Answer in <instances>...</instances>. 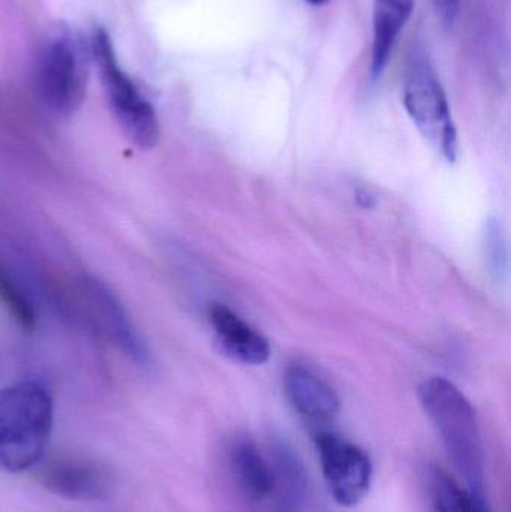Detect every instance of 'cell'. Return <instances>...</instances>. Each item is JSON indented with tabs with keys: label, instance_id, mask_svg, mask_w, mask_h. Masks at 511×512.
<instances>
[{
	"label": "cell",
	"instance_id": "4",
	"mask_svg": "<svg viewBox=\"0 0 511 512\" xmlns=\"http://www.w3.org/2000/svg\"><path fill=\"white\" fill-rule=\"evenodd\" d=\"M90 53L98 66L105 95L123 134L138 149H153L161 135L155 108L138 92L119 65L113 41L104 27L95 26L93 29Z\"/></svg>",
	"mask_w": 511,
	"mask_h": 512
},
{
	"label": "cell",
	"instance_id": "2",
	"mask_svg": "<svg viewBox=\"0 0 511 512\" xmlns=\"http://www.w3.org/2000/svg\"><path fill=\"white\" fill-rule=\"evenodd\" d=\"M53 418V397L44 385L21 382L0 388V469H32L47 450Z\"/></svg>",
	"mask_w": 511,
	"mask_h": 512
},
{
	"label": "cell",
	"instance_id": "13",
	"mask_svg": "<svg viewBox=\"0 0 511 512\" xmlns=\"http://www.w3.org/2000/svg\"><path fill=\"white\" fill-rule=\"evenodd\" d=\"M273 471H275V493L278 512H299L306 496V475L299 457L288 445L278 444L273 448Z\"/></svg>",
	"mask_w": 511,
	"mask_h": 512
},
{
	"label": "cell",
	"instance_id": "6",
	"mask_svg": "<svg viewBox=\"0 0 511 512\" xmlns=\"http://www.w3.org/2000/svg\"><path fill=\"white\" fill-rule=\"evenodd\" d=\"M33 477L47 492L69 501H108L116 492L117 478L107 463L84 454L45 456L33 466Z\"/></svg>",
	"mask_w": 511,
	"mask_h": 512
},
{
	"label": "cell",
	"instance_id": "11",
	"mask_svg": "<svg viewBox=\"0 0 511 512\" xmlns=\"http://www.w3.org/2000/svg\"><path fill=\"white\" fill-rule=\"evenodd\" d=\"M230 468L237 487L246 499L261 504L275 493V471L257 444L248 439L234 442L230 450Z\"/></svg>",
	"mask_w": 511,
	"mask_h": 512
},
{
	"label": "cell",
	"instance_id": "12",
	"mask_svg": "<svg viewBox=\"0 0 511 512\" xmlns=\"http://www.w3.org/2000/svg\"><path fill=\"white\" fill-rule=\"evenodd\" d=\"M90 292H92L96 304L101 309L102 318H104L108 330L113 334L114 342L119 345L123 354L128 355L137 366L147 369L150 366L149 349L144 345L141 337L138 336L137 330L132 325L131 319H129L128 313L125 312L120 301L98 282L92 283Z\"/></svg>",
	"mask_w": 511,
	"mask_h": 512
},
{
	"label": "cell",
	"instance_id": "18",
	"mask_svg": "<svg viewBox=\"0 0 511 512\" xmlns=\"http://www.w3.org/2000/svg\"><path fill=\"white\" fill-rule=\"evenodd\" d=\"M305 2L312 6H323L329 3L330 0H305Z\"/></svg>",
	"mask_w": 511,
	"mask_h": 512
},
{
	"label": "cell",
	"instance_id": "5",
	"mask_svg": "<svg viewBox=\"0 0 511 512\" xmlns=\"http://www.w3.org/2000/svg\"><path fill=\"white\" fill-rule=\"evenodd\" d=\"M404 107L423 137L449 162L458 158V131L449 99L429 63H417L404 83Z\"/></svg>",
	"mask_w": 511,
	"mask_h": 512
},
{
	"label": "cell",
	"instance_id": "8",
	"mask_svg": "<svg viewBox=\"0 0 511 512\" xmlns=\"http://www.w3.org/2000/svg\"><path fill=\"white\" fill-rule=\"evenodd\" d=\"M284 390L297 414L317 426L335 420L341 411L338 393L308 367H288Z\"/></svg>",
	"mask_w": 511,
	"mask_h": 512
},
{
	"label": "cell",
	"instance_id": "17",
	"mask_svg": "<svg viewBox=\"0 0 511 512\" xmlns=\"http://www.w3.org/2000/svg\"><path fill=\"white\" fill-rule=\"evenodd\" d=\"M461 3L462 0H443V3H441V11H443V18L446 24H452L453 21H455Z\"/></svg>",
	"mask_w": 511,
	"mask_h": 512
},
{
	"label": "cell",
	"instance_id": "3",
	"mask_svg": "<svg viewBox=\"0 0 511 512\" xmlns=\"http://www.w3.org/2000/svg\"><path fill=\"white\" fill-rule=\"evenodd\" d=\"M90 45L69 24L50 27L36 62V89L42 105L56 117H69L86 95Z\"/></svg>",
	"mask_w": 511,
	"mask_h": 512
},
{
	"label": "cell",
	"instance_id": "7",
	"mask_svg": "<svg viewBox=\"0 0 511 512\" xmlns=\"http://www.w3.org/2000/svg\"><path fill=\"white\" fill-rule=\"evenodd\" d=\"M315 447L327 489L336 504L345 508L359 505L371 490V457L365 450L327 430L315 433Z\"/></svg>",
	"mask_w": 511,
	"mask_h": 512
},
{
	"label": "cell",
	"instance_id": "16",
	"mask_svg": "<svg viewBox=\"0 0 511 512\" xmlns=\"http://www.w3.org/2000/svg\"><path fill=\"white\" fill-rule=\"evenodd\" d=\"M483 255L489 273L497 280L506 279L509 271V252L503 228L495 219H491L483 231Z\"/></svg>",
	"mask_w": 511,
	"mask_h": 512
},
{
	"label": "cell",
	"instance_id": "9",
	"mask_svg": "<svg viewBox=\"0 0 511 512\" xmlns=\"http://www.w3.org/2000/svg\"><path fill=\"white\" fill-rule=\"evenodd\" d=\"M207 316L216 340L228 357L249 366H260L269 361L272 354L269 340L233 310L215 303L209 307Z\"/></svg>",
	"mask_w": 511,
	"mask_h": 512
},
{
	"label": "cell",
	"instance_id": "1",
	"mask_svg": "<svg viewBox=\"0 0 511 512\" xmlns=\"http://www.w3.org/2000/svg\"><path fill=\"white\" fill-rule=\"evenodd\" d=\"M419 399L453 465L464 478L474 504L489 508L482 435L470 400L453 382L444 378L426 379L420 385Z\"/></svg>",
	"mask_w": 511,
	"mask_h": 512
},
{
	"label": "cell",
	"instance_id": "14",
	"mask_svg": "<svg viewBox=\"0 0 511 512\" xmlns=\"http://www.w3.org/2000/svg\"><path fill=\"white\" fill-rule=\"evenodd\" d=\"M429 486L434 512H492L479 510L470 493L438 466L431 469Z\"/></svg>",
	"mask_w": 511,
	"mask_h": 512
},
{
	"label": "cell",
	"instance_id": "10",
	"mask_svg": "<svg viewBox=\"0 0 511 512\" xmlns=\"http://www.w3.org/2000/svg\"><path fill=\"white\" fill-rule=\"evenodd\" d=\"M416 0H374L372 12L371 78H383Z\"/></svg>",
	"mask_w": 511,
	"mask_h": 512
},
{
	"label": "cell",
	"instance_id": "15",
	"mask_svg": "<svg viewBox=\"0 0 511 512\" xmlns=\"http://www.w3.org/2000/svg\"><path fill=\"white\" fill-rule=\"evenodd\" d=\"M0 303L8 310L9 315L15 319L24 330H33L36 327V309L26 292L12 279L11 273L0 262Z\"/></svg>",
	"mask_w": 511,
	"mask_h": 512
}]
</instances>
